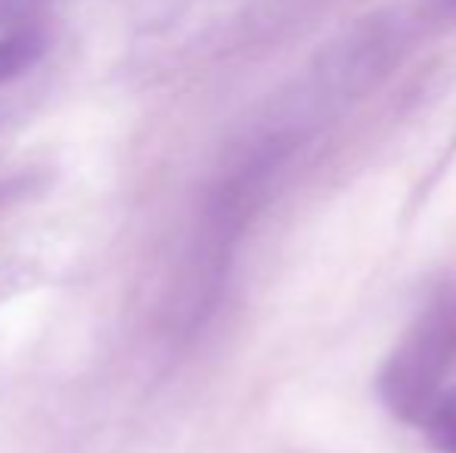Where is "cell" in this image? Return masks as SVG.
<instances>
[{"label":"cell","mask_w":456,"mask_h":453,"mask_svg":"<svg viewBox=\"0 0 456 453\" xmlns=\"http://www.w3.org/2000/svg\"><path fill=\"white\" fill-rule=\"evenodd\" d=\"M456 379V298L438 302L401 348L388 357L382 373V400L401 419L419 423L435 398Z\"/></svg>","instance_id":"1"},{"label":"cell","mask_w":456,"mask_h":453,"mask_svg":"<svg viewBox=\"0 0 456 453\" xmlns=\"http://www.w3.org/2000/svg\"><path fill=\"white\" fill-rule=\"evenodd\" d=\"M44 50H47V37L35 25H22V28L0 35V85L16 81L31 66H37Z\"/></svg>","instance_id":"2"},{"label":"cell","mask_w":456,"mask_h":453,"mask_svg":"<svg viewBox=\"0 0 456 453\" xmlns=\"http://www.w3.org/2000/svg\"><path fill=\"white\" fill-rule=\"evenodd\" d=\"M438 12L447 19H456V0H438Z\"/></svg>","instance_id":"3"}]
</instances>
